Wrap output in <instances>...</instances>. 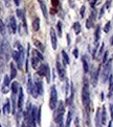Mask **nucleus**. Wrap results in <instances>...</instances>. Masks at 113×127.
I'll return each mask as SVG.
<instances>
[{
	"label": "nucleus",
	"instance_id": "37998d69",
	"mask_svg": "<svg viewBox=\"0 0 113 127\" xmlns=\"http://www.w3.org/2000/svg\"><path fill=\"white\" fill-rule=\"evenodd\" d=\"M104 10H105V6H103V7L101 8V12H100V15H99V17H100V18H102V16L104 15Z\"/></svg>",
	"mask_w": 113,
	"mask_h": 127
},
{
	"label": "nucleus",
	"instance_id": "a18cd8bd",
	"mask_svg": "<svg viewBox=\"0 0 113 127\" xmlns=\"http://www.w3.org/2000/svg\"><path fill=\"white\" fill-rule=\"evenodd\" d=\"M57 127H64V122L63 121H60V122L57 123Z\"/></svg>",
	"mask_w": 113,
	"mask_h": 127
},
{
	"label": "nucleus",
	"instance_id": "c03bdc74",
	"mask_svg": "<svg viewBox=\"0 0 113 127\" xmlns=\"http://www.w3.org/2000/svg\"><path fill=\"white\" fill-rule=\"evenodd\" d=\"M110 5H111V0H107V2H106V4H105V7L109 8Z\"/></svg>",
	"mask_w": 113,
	"mask_h": 127
},
{
	"label": "nucleus",
	"instance_id": "e433bc0d",
	"mask_svg": "<svg viewBox=\"0 0 113 127\" xmlns=\"http://www.w3.org/2000/svg\"><path fill=\"white\" fill-rule=\"evenodd\" d=\"M85 9H86L85 5H83V6L81 7V10H80V15H81V17L82 18H84V16H85Z\"/></svg>",
	"mask_w": 113,
	"mask_h": 127
},
{
	"label": "nucleus",
	"instance_id": "a19ab883",
	"mask_svg": "<svg viewBox=\"0 0 113 127\" xmlns=\"http://www.w3.org/2000/svg\"><path fill=\"white\" fill-rule=\"evenodd\" d=\"M98 1H99V0H91V2H90V5H91V7H93V8H94L95 4L98 3Z\"/></svg>",
	"mask_w": 113,
	"mask_h": 127
},
{
	"label": "nucleus",
	"instance_id": "f257e3e1",
	"mask_svg": "<svg viewBox=\"0 0 113 127\" xmlns=\"http://www.w3.org/2000/svg\"><path fill=\"white\" fill-rule=\"evenodd\" d=\"M82 102L84 105L85 110L89 113L90 110V92H89V84L87 79H84V86L82 89Z\"/></svg>",
	"mask_w": 113,
	"mask_h": 127
},
{
	"label": "nucleus",
	"instance_id": "603ef678",
	"mask_svg": "<svg viewBox=\"0 0 113 127\" xmlns=\"http://www.w3.org/2000/svg\"><path fill=\"white\" fill-rule=\"evenodd\" d=\"M110 44H111V45H113V36H112V38H111V41H110Z\"/></svg>",
	"mask_w": 113,
	"mask_h": 127
},
{
	"label": "nucleus",
	"instance_id": "ddd939ff",
	"mask_svg": "<svg viewBox=\"0 0 113 127\" xmlns=\"http://www.w3.org/2000/svg\"><path fill=\"white\" fill-rule=\"evenodd\" d=\"M41 65H42V61L40 59H38V57L31 55V67H33V69H35V70H39Z\"/></svg>",
	"mask_w": 113,
	"mask_h": 127
},
{
	"label": "nucleus",
	"instance_id": "4be33fe9",
	"mask_svg": "<svg viewBox=\"0 0 113 127\" xmlns=\"http://www.w3.org/2000/svg\"><path fill=\"white\" fill-rule=\"evenodd\" d=\"M17 76V68H16L14 63H10V79H14Z\"/></svg>",
	"mask_w": 113,
	"mask_h": 127
},
{
	"label": "nucleus",
	"instance_id": "5701e85b",
	"mask_svg": "<svg viewBox=\"0 0 113 127\" xmlns=\"http://www.w3.org/2000/svg\"><path fill=\"white\" fill-rule=\"evenodd\" d=\"M0 33H1L3 36L7 35V31H6V26L3 23L2 20H0Z\"/></svg>",
	"mask_w": 113,
	"mask_h": 127
},
{
	"label": "nucleus",
	"instance_id": "bb28decb",
	"mask_svg": "<svg viewBox=\"0 0 113 127\" xmlns=\"http://www.w3.org/2000/svg\"><path fill=\"white\" fill-rule=\"evenodd\" d=\"M62 56H63V61H64V67H65L66 65H69L70 61H69V57H68V55H67L65 50L62 51Z\"/></svg>",
	"mask_w": 113,
	"mask_h": 127
},
{
	"label": "nucleus",
	"instance_id": "c9c22d12",
	"mask_svg": "<svg viewBox=\"0 0 113 127\" xmlns=\"http://www.w3.org/2000/svg\"><path fill=\"white\" fill-rule=\"evenodd\" d=\"M107 60H108V51H105L104 52V55H103V61H102V63L106 64L107 63Z\"/></svg>",
	"mask_w": 113,
	"mask_h": 127
},
{
	"label": "nucleus",
	"instance_id": "412c9836",
	"mask_svg": "<svg viewBox=\"0 0 113 127\" xmlns=\"http://www.w3.org/2000/svg\"><path fill=\"white\" fill-rule=\"evenodd\" d=\"M82 64H83V69H84V72L87 73L89 71V65H88V62H87V56L83 55L82 56Z\"/></svg>",
	"mask_w": 113,
	"mask_h": 127
},
{
	"label": "nucleus",
	"instance_id": "393cba45",
	"mask_svg": "<svg viewBox=\"0 0 113 127\" xmlns=\"http://www.w3.org/2000/svg\"><path fill=\"white\" fill-rule=\"evenodd\" d=\"M39 28H40V19L35 18L33 21V29H34V31H38Z\"/></svg>",
	"mask_w": 113,
	"mask_h": 127
},
{
	"label": "nucleus",
	"instance_id": "ea45409f",
	"mask_svg": "<svg viewBox=\"0 0 113 127\" xmlns=\"http://www.w3.org/2000/svg\"><path fill=\"white\" fill-rule=\"evenodd\" d=\"M74 125H75V127H80V120L78 117L74 119Z\"/></svg>",
	"mask_w": 113,
	"mask_h": 127
},
{
	"label": "nucleus",
	"instance_id": "2eb2a0df",
	"mask_svg": "<svg viewBox=\"0 0 113 127\" xmlns=\"http://www.w3.org/2000/svg\"><path fill=\"white\" fill-rule=\"evenodd\" d=\"M101 38V26L98 25L95 28V31H94V45L95 47L99 46V40Z\"/></svg>",
	"mask_w": 113,
	"mask_h": 127
},
{
	"label": "nucleus",
	"instance_id": "49530a36",
	"mask_svg": "<svg viewBox=\"0 0 113 127\" xmlns=\"http://www.w3.org/2000/svg\"><path fill=\"white\" fill-rule=\"evenodd\" d=\"M4 2H5V5H6L7 7L10 6V0H4Z\"/></svg>",
	"mask_w": 113,
	"mask_h": 127
},
{
	"label": "nucleus",
	"instance_id": "9b49d317",
	"mask_svg": "<svg viewBox=\"0 0 113 127\" xmlns=\"http://www.w3.org/2000/svg\"><path fill=\"white\" fill-rule=\"evenodd\" d=\"M8 28L12 33H16L17 31V22H16V18L14 16L9 17V22H8Z\"/></svg>",
	"mask_w": 113,
	"mask_h": 127
},
{
	"label": "nucleus",
	"instance_id": "c85d7f7f",
	"mask_svg": "<svg viewBox=\"0 0 113 127\" xmlns=\"http://www.w3.org/2000/svg\"><path fill=\"white\" fill-rule=\"evenodd\" d=\"M72 27H73V30H74L75 34H79L81 32V24L79 22H74L73 25H72Z\"/></svg>",
	"mask_w": 113,
	"mask_h": 127
},
{
	"label": "nucleus",
	"instance_id": "6ab92c4d",
	"mask_svg": "<svg viewBox=\"0 0 113 127\" xmlns=\"http://www.w3.org/2000/svg\"><path fill=\"white\" fill-rule=\"evenodd\" d=\"M101 117H102V124H103V126H104V125L107 124V112H106V106L105 105L101 110Z\"/></svg>",
	"mask_w": 113,
	"mask_h": 127
},
{
	"label": "nucleus",
	"instance_id": "f704fd0d",
	"mask_svg": "<svg viewBox=\"0 0 113 127\" xmlns=\"http://www.w3.org/2000/svg\"><path fill=\"white\" fill-rule=\"evenodd\" d=\"M37 123H41V107L38 108V113H37Z\"/></svg>",
	"mask_w": 113,
	"mask_h": 127
},
{
	"label": "nucleus",
	"instance_id": "1a4fd4ad",
	"mask_svg": "<svg viewBox=\"0 0 113 127\" xmlns=\"http://www.w3.org/2000/svg\"><path fill=\"white\" fill-rule=\"evenodd\" d=\"M50 71L49 69V66L47 65V64H42L41 67L39 68V70H38V76L40 77H45L46 74Z\"/></svg>",
	"mask_w": 113,
	"mask_h": 127
},
{
	"label": "nucleus",
	"instance_id": "8fccbe9b",
	"mask_svg": "<svg viewBox=\"0 0 113 127\" xmlns=\"http://www.w3.org/2000/svg\"><path fill=\"white\" fill-rule=\"evenodd\" d=\"M21 127H28L27 125H26V122H25V121H24V122L22 123V125H21Z\"/></svg>",
	"mask_w": 113,
	"mask_h": 127
},
{
	"label": "nucleus",
	"instance_id": "3c124183",
	"mask_svg": "<svg viewBox=\"0 0 113 127\" xmlns=\"http://www.w3.org/2000/svg\"><path fill=\"white\" fill-rule=\"evenodd\" d=\"M108 127H112V122H111V121L108 123Z\"/></svg>",
	"mask_w": 113,
	"mask_h": 127
},
{
	"label": "nucleus",
	"instance_id": "cd10ccee",
	"mask_svg": "<svg viewBox=\"0 0 113 127\" xmlns=\"http://www.w3.org/2000/svg\"><path fill=\"white\" fill-rule=\"evenodd\" d=\"M71 120H72V112H71V110H69V112H68V115H67V119H66V125H65V127H70Z\"/></svg>",
	"mask_w": 113,
	"mask_h": 127
},
{
	"label": "nucleus",
	"instance_id": "f8f14e48",
	"mask_svg": "<svg viewBox=\"0 0 113 127\" xmlns=\"http://www.w3.org/2000/svg\"><path fill=\"white\" fill-rule=\"evenodd\" d=\"M23 101H24V92H23V89L20 88L19 94H18V108H19V110H22Z\"/></svg>",
	"mask_w": 113,
	"mask_h": 127
},
{
	"label": "nucleus",
	"instance_id": "f03ea898",
	"mask_svg": "<svg viewBox=\"0 0 113 127\" xmlns=\"http://www.w3.org/2000/svg\"><path fill=\"white\" fill-rule=\"evenodd\" d=\"M58 105V92L56 87H51L50 89V97H49V108L51 110H55Z\"/></svg>",
	"mask_w": 113,
	"mask_h": 127
},
{
	"label": "nucleus",
	"instance_id": "58836bf2",
	"mask_svg": "<svg viewBox=\"0 0 113 127\" xmlns=\"http://www.w3.org/2000/svg\"><path fill=\"white\" fill-rule=\"evenodd\" d=\"M8 91H9V87H5V86L2 87V92H3L4 94H6Z\"/></svg>",
	"mask_w": 113,
	"mask_h": 127
},
{
	"label": "nucleus",
	"instance_id": "09e8293b",
	"mask_svg": "<svg viewBox=\"0 0 113 127\" xmlns=\"http://www.w3.org/2000/svg\"><path fill=\"white\" fill-rule=\"evenodd\" d=\"M67 42H68V45H70V38H69V34H67Z\"/></svg>",
	"mask_w": 113,
	"mask_h": 127
},
{
	"label": "nucleus",
	"instance_id": "dca6fc26",
	"mask_svg": "<svg viewBox=\"0 0 113 127\" xmlns=\"http://www.w3.org/2000/svg\"><path fill=\"white\" fill-rule=\"evenodd\" d=\"M99 74H100V67L92 73L91 82H92V86H93V87H96V83H98V79H99Z\"/></svg>",
	"mask_w": 113,
	"mask_h": 127
},
{
	"label": "nucleus",
	"instance_id": "c756f323",
	"mask_svg": "<svg viewBox=\"0 0 113 127\" xmlns=\"http://www.w3.org/2000/svg\"><path fill=\"white\" fill-rule=\"evenodd\" d=\"M12 55H13V59L16 61V63L18 64L19 61H20V52H19V50H14Z\"/></svg>",
	"mask_w": 113,
	"mask_h": 127
},
{
	"label": "nucleus",
	"instance_id": "a211bd4d",
	"mask_svg": "<svg viewBox=\"0 0 113 127\" xmlns=\"http://www.w3.org/2000/svg\"><path fill=\"white\" fill-rule=\"evenodd\" d=\"M10 89H12V93L14 94V95H17L19 94V90H20V86H19V83L17 82V81H14L13 83H12V86H10Z\"/></svg>",
	"mask_w": 113,
	"mask_h": 127
},
{
	"label": "nucleus",
	"instance_id": "4468645a",
	"mask_svg": "<svg viewBox=\"0 0 113 127\" xmlns=\"http://www.w3.org/2000/svg\"><path fill=\"white\" fill-rule=\"evenodd\" d=\"M38 2H39V5H40V8L42 10V14L44 16L45 19H48V13H47V6L45 2L43 1V0H38Z\"/></svg>",
	"mask_w": 113,
	"mask_h": 127
},
{
	"label": "nucleus",
	"instance_id": "20e7f679",
	"mask_svg": "<svg viewBox=\"0 0 113 127\" xmlns=\"http://www.w3.org/2000/svg\"><path fill=\"white\" fill-rule=\"evenodd\" d=\"M27 89H28L29 94L33 96V98L37 99L38 97H39V91H38V88L36 86V83L31 80V78H29L28 81H27Z\"/></svg>",
	"mask_w": 113,
	"mask_h": 127
},
{
	"label": "nucleus",
	"instance_id": "4c0bfd02",
	"mask_svg": "<svg viewBox=\"0 0 113 127\" xmlns=\"http://www.w3.org/2000/svg\"><path fill=\"white\" fill-rule=\"evenodd\" d=\"M72 53H73V55H74L75 59H78V57H79V50H78V48H74Z\"/></svg>",
	"mask_w": 113,
	"mask_h": 127
},
{
	"label": "nucleus",
	"instance_id": "f3484780",
	"mask_svg": "<svg viewBox=\"0 0 113 127\" xmlns=\"http://www.w3.org/2000/svg\"><path fill=\"white\" fill-rule=\"evenodd\" d=\"M95 126L96 127H103V124H102V117H101V109L98 108L95 114Z\"/></svg>",
	"mask_w": 113,
	"mask_h": 127
},
{
	"label": "nucleus",
	"instance_id": "aec40b11",
	"mask_svg": "<svg viewBox=\"0 0 113 127\" xmlns=\"http://www.w3.org/2000/svg\"><path fill=\"white\" fill-rule=\"evenodd\" d=\"M36 86L38 88V91H39V95H42L43 92H44V90H43V83H42V80L41 79H39V77H37L36 79Z\"/></svg>",
	"mask_w": 113,
	"mask_h": 127
},
{
	"label": "nucleus",
	"instance_id": "6e6552de",
	"mask_svg": "<svg viewBox=\"0 0 113 127\" xmlns=\"http://www.w3.org/2000/svg\"><path fill=\"white\" fill-rule=\"evenodd\" d=\"M18 49H19V52H20V61L19 63L17 64V66H18V69H20V70H22V68H23V62H24V55H25V51H24V48L22 46H21L19 43H18Z\"/></svg>",
	"mask_w": 113,
	"mask_h": 127
},
{
	"label": "nucleus",
	"instance_id": "de8ad7c7",
	"mask_svg": "<svg viewBox=\"0 0 113 127\" xmlns=\"http://www.w3.org/2000/svg\"><path fill=\"white\" fill-rule=\"evenodd\" d=\"M14 2H15L16 6H19V5H20V0H14Z\"/></svg>",
	"mask_w": 113,
	"mask_h": 127
},
{
	"label": "nucleus",
	"instance_id": "0eeeda50",
	"mask_svg": "<svg viewBox=\"0 0 113 127\" xmlns=\"http://www.w3.org/2000/svg\"><path fill=\"white\" fill-rule=\"evenodd\" d=\"M95 16H96V12H95V9L93 8L92 12H91V14H90V16H89V18L87 19V21H86V27H87L88 29H90V28L93 27V25H94V20H95Z\"/></svg>",
	"mask_w": 113,
	"mask_h": 127
},
{
	"label": "nucleus",
	"instance_id": "7ed1b4c3",
	"mask_svg": "<svg viewBox=\"0 0 113 127\" xmlns=\"http://www.w3.org/2000/svg\"><path fill=\"white\" fill-rule=\"evenodd\" d=\"M57 112L55 114V121L56 123L60 122V121H63V118H64V113H65V105H64L63 101H60L57 106Z\"/></svg>",
	"mask_w": 113,
	"mask_h": 127
},
{
	"label": "nucleus",
	"instance_id": "423d86ee",
	"mask_svg": "<svg viewBox=\"0 0 113 127\" xmlns=\"http://www.w3.org/2000/svg\"><path fill=\"white\" fill-rule=\"evenodd\" d=\"M110 71H111V62H108L105 65L103 73H102V80H103V82L107 81V79L110 76Z\"/></svg>",
	"mask_w": 113,
	"mask_h": 127
},
{
	"label": "nucleus",
	"instance_id": "864d4df0",
	"mask_svg": "<svg viewBox=\"0 0 113 127\" xmlns=\"http://www.w3.org/2000/svg\"><path fill=\"white\" fill-rule=\"evenodd\" d=\"M0 127H2V126H1V124H0Z\"/></svg>",
	"mask_w": 113,
	"mask_h": 127
},
{
	"label": "nucleus",
	"instance_id": "39448f33",
	"mask_svg": "<svg viewBox=\"0 0 113 127\" xmlns=\"http://www.w3.org/2000/svg\"><path fill=\"white\" fill-rule=\"evenodd\" d=\"M56 67H57V71L59 74V77H60L61 80H64L66 77V72H65V67L62 66V64L60 63V61L57 60L56 62Z\"/></svg>",
	"mask_w": 113,
	"mask_h": 127
},
{
	"label": "nucleus",
	"instance_id": "b1692460",
	"mask_svg": "<svg viewBox=\"0 0 113 127\" xmlns=\"http://www.w3.org/2000/svg\"><path fill=\"white\" fill-rule=\"evenodd\" d=\"M31 55L38 57V59H40L41 61H44V56H43L42 52H40L38 49H34V50H31Z\"/></svg>",
	"mask_w": 113,
	"mask_h": 127
},
{
	"label": "nucleus",
	"instance_id": "9d476101",
	"mask_svg": "<svg viewBox=\"0 0 113 127\" xmlns=\"http://www.w3.org/2000/svg\"><path fill=\"white\" fill-rule=\"evenodd\" d=\"M50 41H51V46L53 50H57L58 48V39H57V33L53 28L50 29Z\"/></svg>",
	"mask_w": 113,
	"mask_h": 127
},
{
	"label": "nucleus",
	"instance_id": "2f4dec72",
	"mask_svg": "<svg viewBox=\"0 0 113 127\" xmlns=\"http://www.w3.org/2000/svg\"><path fill=\"white\" fill-rule=\"evenodd\" d=\"M57 31H58V36H62V22L61 21H58L57 23Z\"/></svg>",
	"mask_w": 113,
	"mask_h": 127
},
{
	"label": "nucleus",
	"instance_id": "a878e982",
	"mask_svg": "<svg viewBox=\"0 0 113 127\" xmlns=\"http://www.w3.org/2000/svg\"><path fill=\"white\" fill-rule=\"evenodd\" d=\"M10 102H9V100H6V103L4 104V106H3V113L6 115V114H9L10 113Z\"/></svg>",
	"mask_w": 113,
	"mask_h": 127
},
{
	"label": "nucleus",
	"instance_id": "72a5a7b5",
	"mask_svg": "<svg viewBox=\"0 0 113 127\" xmlns=\"http://www.w3.org/2000/svg\"><path fill=\"white\" fill-rule=\"evenodd\" d=\"M110 27H111V22H110V21H108V22H107V23L105 24V26H104V31H105L106 33L109 32Z\"/></svg>",
	"mask_w": 113,
	"mask_h": 127
},
{
	"label": "nucleus",
	"instance_id": "79ce46f5",
	"mask_svg": "<svg viewBox=\"0 0 113 127\" xmlns=\"http://www.w3.org/2000/svg\"><path fill=\"white\" fill-rule=\"evenodd\" d=\"M103 50H104V43H102V46H101V48L99 50V55H102V53H103Z\"/></svg>",
	"mask_w": 113,
	"mask_h": 127
},
{
	"label": "nucleus",
	"instance_id": "7c9ffc66",
	"mask_svg": "<svg viewBox=\"0 0 113 127\" xmlns=\"http://www.w3.org/2000/svg\"><path fill=\"white\" fill-rule=\"evenodd\" d=\"M34 44H35V46L38 48V50H39L40 52H43V50H44V47H43V45H42V43H41L40 41L35 40L34 41Z\"/></svg>",
	"mask_w": 113,
	"mask_h": 127
},
{
	"label": "nucleus",
	"instance_id": "473e14b6",
	"mask_svg": "<svg viewBox=\"0 0 113 127\" xmlns=\"http://www.w3.org/2000/svg\"><path fill=\"white\" fill-rule=\"evenodd\" d=\"M9 84H10V77L8 75H5L4 76V80H3V86L9 87Z\"/></svg>",
	"mask_w": 113,
	"mask_h": 127
}]
</instances>
